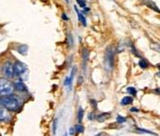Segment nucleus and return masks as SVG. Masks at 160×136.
<instances>
[{
    "label": "nucleus",
    "instance_id": "obj_1",
    "mask_svg": "<svg viewBox=\"0 0 160 136\" xmlns=\"http://www.w3.org/2000/svg\"><path fill=\"white\" fill-rule=\"evenodd\" d=\"M0 102H1V106H3L5 108H7L9 111H17L21 107L20 99L17 96L12 95V93L2 96V98H0Z\"/></svg>",
    "mask_w": 160,
    "mask_h": 136
},
{
    "label": "nucleus",
    "instance_id": "obj_2",
    "mask_svg": "<svg viewBox=\"0 0 160 136\" xmlns=\"http://www.w3.org/2000/svg\"><path fill=\"white\" fill-rule=\"evenodd\" d=\"M14 91L13 84L6 78H0V96L11 94Z\"/></svg>",
    "mask_w": 160,
    "mask_h": 136
},
{
    "label": "nucleus",
    "instance_id": "obj_3",
    "mask_svg": "<svg viewBox=\"0 0 160 136\" xmlns=\"http://www.w3.org/2000/svg\"><path fill=\"white\" fill-rule=\"evenodd\" d=\"M105 66L108 71H112L114 66V50L112 47L107 48L105 55Z\"/></svg>",
    "mask_w": 160,
    "mask_h": 136
},
{
    "label": "nucleus",
    "instance_id": "obj_4",
    "mask_svg": "<svg viewBox=\"0 0 160 136\" xmlns=\"http://www.w3.org/2000/svg\"><path fill=\"white\" fill-rule=\"evenodd\" d=\"M2 73L5 75V77H7L8 78H12L15 75H14V67L11 62H6L3 64L2 67Z\"/></svg>",
    "mask_w": 160,
    "mask_h": 136
},
{
    "label": "nucleus",
    "instance_id": "obj_5",
    "mask_svg": "<svg viewBox=\"0 0 160 136\" xmlns=\"http://www.w3.org/2000/svg\"><path fill=\"white\" fill-rule=\"evenodd\" d=\"M13 67H14V75L18 77H22V75H24L27 70L26 65L23 63L19 62V61H17L15 64H13Z\"/></svg>",
    "mask_w": 160,
    "mask_h": 136
},
{
    "label": "nucleus",
    "instance_id": "obj_6",
    "mask_svg": "<svg viewBox=\"0 0 160 136\" xmlns=\"http://www.w3.org/2000/svg\"><path fill=\"white\" fill-rule=\"evenodd\" d=\"M14 87L17 91H26V87L22 80H17L14 84Z\"/></svg>",
    "mask_w": 160,
    "mask_h": 136
},
{
    "label": "nucleus",
    "instance_id": "obj_7",
    "mask_svg": "<svg viewBox=\"0 0 160 136\" xmlns=\"http://www.w3.org/2000/svg\"><path fill=\"white\" fill-rule=\"evenodd\" d=\"M9 119V115L8 114L6 109L0 107V121H6Z\"/></svg>",
    "mask_w": 160,
    "mask_h": 136
},
{
    "label": "nucleus",
    "instance_id": "obj_8",
    "mask_svg": "<svg viewBox=\"0 0 160 136\" xmlns=\"http://www.w3.org/2000/svg\"><path fill=\"white\" fill-rule=\"evenodd\" d=\"M27 50H28V47L26 45H21L17 48V51L22 55H25L27 53Z\"/></svg>",
    "mask_w": 160,
    "mask_h": 136
},
{
    "label": "nucleus",
    "instance_id": "obj_9",
    "mask_svg": "<svg viewBox=\"0 0 160 136\" xmlns=\"http://www.w3.org/2000/svg\"><path fill=\"white\" fill-rule=\"evenodd\" d=\"M133 102V98L130 97V96H127V97H124L121 101V105L123 106H128V105H130L131 103Z\"/></svg>",
    "mask_w": 160,
    "mask_h": 136
},
{
    "label": "nucleus",
    "instance_id": "obj_10",
    "mask_svg": "<svg viewBox=\"0 0 160 136\" xmlns=\"http://www.w3.org/2000/svg\"><path fill=\"white\" fill-rule=\"evenodd\" d=\"M88 56H89V51L84 49L83 51H82V60H83V69L86 65V63H87V60H88Z\"/></svg>",
    "mask_w": 160,
    "mask_h": 136
},
{
    "label": "nucleus",
    "instance_id": "obj_11",
    "mask_svg": "<svg viewBox=\"0 0 160 136\" xmlns=\"http://www.w3.org/2000/svg\"><path fill=\"white\" fill-rule=\"evenodd\" d=\"M75 9L77 10V8H76V7H75ZM77 15H78L79 21H81V22H82V23L84 26H86V24H87V23H86V20H85V18L83 17V15H82V14L80 11H79V10H77Z\"/></svg>",
    "mask_w": 160,
    "mask_h": 136
},
{
    "label": "nucleus",
    "instance_id": "obj_12",
    "mask_svg": "<svg viewBox=\"0 0 160 136\" xmlns=\"http://www.w3.org/2000/svg\"><path fill=\"white\" fill-rule=\"evenodd\" d=\"M109 117H110V113H103V114L98 116V120L99 122H103V121H105Z\"/></svg>",
    "mask_w": 160,
    "mask_h": 136
},
{
    "label": "nucleus",
    "instance_id": "obj_13",
    "mask_svg": "<svg viewBox=\"0 0 160 136\" xmlns=\"http://www.w3.org/2000/svg\"><path fill=\"white\" fill-rule=\"evenodd\" d=\"M74 129H75V132H76V133H79V134H81V133H83V131H84V128H83V126H82V125H81V124H78V125H76Z\"/></svg>",
    "mask_w": 160,
    "mask_h": 136
},
{
    "label": "nucleus",
    "instance_id": "obj_14",
    "mask_svg": "<svg viewBox=\"0 0 160 136\" xmlns=\"http://www.w3.org/2000/svg\"><path fill=\"white\" fill-rule=\"evenodd\" d=\"M139 65H140L142 68H146V67L148 66V62H147V61H145L144 59H142V60H141V61H140Z\"/></svg>",
    "mask_w": 160,
    "mask_h": 136
},
{
    "label": "nucleus",
    "instance_id": "obj_15",
    "mask_svg": "<svg viewBox=\"0 0 160 136\" xmlns=\"http://www.w3.org/2000/svg\"><path fill=\"white\" fill-rule=\"evenodd\" d=\"M82 117H83V110H82V108H80L78 111V120L80 122L82 120Z\"/></svg>",
    "mask_w": 160,
    "mask_h": 136
},
{
    "label": "nucleus",
    "instance_id": "obj_16",
    "mask_svg": "<svg viewBox=\"0 0 160 136\" xmlns=\"http://www.w3.org/2000/svg\"><path fill=\"white\" fill-rule=\"evenodd\" d=\"M128 93H130V94H132V95H136V93H137V91L133 88V87H129V88H128Z\"/></svg>",
    "mask_w": 160,
    "mask_h": 136
},
{
    "label": "nucleus",
    "instance_id": "obj_17",
    "mask_svg": "<svg viewBox=\"0 0 160 136\" xmlns=\"http://www.w3.org/2000/svg\"><path fill=\"white\" fill-rule=\"evenodd\" d=\"M76 1H77L78 5H79L80 7H84L86 6V2H85V0H76Z\"/></svg>",
    "mask_w": 160,
    "mask_h": 136
},
{
    "label": "nucleus",
    "instance_id": "obj_18",
    "mask_svg": "<svg viewBox=\"0 0 160 136\" xmlns=\"http://www.w3.org/2000/svg\"><path fill=\"white\" fill-rule=\"evenodd\" d=\"M126 121V119L125 118H123V117H121V116H118L117 117V122L118 123H123V122H125Z\"/></svg>",
    "mask_w": 160,
    "mask_h": 136
},
{
    "label": "nucleus",
    "instance_id": "obj_19",
    "mask_svg": "<svg viewBox=\"0 0 160 136\" xmlns=\"http://www.w3.org/2000/svg\"><path fill=\"white\" fill-rule=\"evenodd\" d=\"M74 134H75V129L74 128H70L69 129V134L70 135H73Z\"/></svg>",
    "mask_w": 160,
    "mask_h": 136
},
{
    "label": "nucleus",
    "instance_id": "obj_20",
    "mask_svg": "<svg viewBox=\"0 0 160 136\" xmlns=\"http://www.w3.org/2000/svg\"><path fill=\"white\" fill-rule=\"evenodd\" d=\"M62 18H64V20H65V21H68V20L66 14H63V15H62Z\"/></svg>",
    "mask_w": 160,
    "mask_h": 136
},
{
    "label": "nucleus",
    "instance_id": "obj_21",
    "mask_svg": "<svg viewBox=\"0 0 160 136\" xmlns=\"http://www.w3.org/2000/svg\"><path fill=\"white\" fill-rule=\"evenodd\" d=\"M92 105H94V107L97 108V104H96V101H92Z\"/></svg>",
    "mask_w": 160,
    "mask_h": 136
},
{
    "label": "nucleus",
    "instance_id": "obj_22",
    "mask_svg": "<svg viewBox=\"0 0 160 136\" xmlns=\"http://www.w3.org/2000/svg\"><path fill=\"white\" fill-rule=\"evenodd\" d=\"M131 111H133V112H138L139 109H137V108H131Z\"/></svg>",
    "mask_w": 160,
    "mask_h": 136
},
{
    "label": "nucleus",
    "instance_id": "obj_23",
    "mask_svg": "<svg viewBox=\"0 0 160 136\" xmlns=\"http://www.w3.org/2000/svg\"><path fill=\"white\" fill-rule=\"evenodd\" d=\"M0 106H1V102H0Z\"/></svg>",
    "mask_w": 160,
    "mask_h": 136
}]
</instances>
